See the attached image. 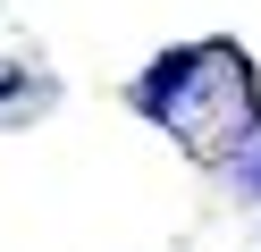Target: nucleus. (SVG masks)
Returning <instances> with one entry per match:
<instances>
[{"instance_id":"f257e3e1","label":"nucleus","mask_w":261,"mask_h":252,"mask_svg":"<svg viewBox=\"0 0 261 252\" xmlns=\"http://www.w3.org/2000/svg\"><path fill=\"white\" fill-rule=\"evenodd\" d=\"M135 118L169 126L194 160H236L261 134V76L227 34H202V42H169L135 84H126Z\"/></svg>"},{"instance_id":"f03ea898","label":"nucleus","mask_w":261,"mask_h":252,"mask_svg":"<svg viewBox=\"0 0 261 252\" xmlns=\"http://www.w3.org/2000/svg\"><path fill=\"white\" fill-rule=\"evenodd\" d=\"M42 101H51V84H42L34 67H17V59H0V118H34Z\"/></svg>"},{"instance_id":"7ed1b4c3","label":"nucleus","mask_w":261,"mask_h":252,"mask_svg":"<svg viewBox=\"0 0 261 252\" xmlns=\"http://www.w3.org/2000/svg\"><path fill=\"white\" fill-rule=\"evenodd\" d=\"M244 185H253V202H261V143L244 151Z\"/></svg>"}]
</instances>
